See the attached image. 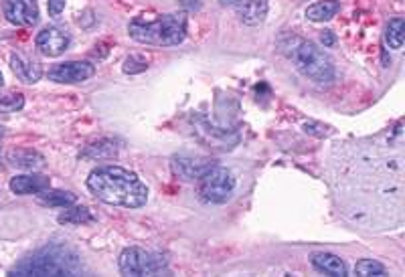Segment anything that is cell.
Instances as JSON below:
<instances>
[{
	"instance_id": "obj_1",
	"label": "cell",
	"mask_w": 405,
	"mask_h": 277,
	"mask_svg": "<svg viewBox=\"0 0 405 277\" xmlns=\"http://www.w3.org/2000/svg\"><path fill=\"white\" fill-rule=\"evenodd\" d=\"M327 174L339 215L353 227L387 231L404 225L402 126L385 140L336 144Z\"/></svg>"
},
{
	"instance_id": "obj_2",
	"label": "cell",
	"mask_w": 405,
	"mask_h": 277,
	"mask_svg": "<svg viewBox=\"0 0 405 277\" xmlns=\"http://www.w3.org/2000/svg\"><path fill=\"white\" fill-rule=\"evenodd\" d=\"M87 188L112 207L140 209L148 200L146 184L122 166H97L87 177Z\"/></svg>"
},
{
	"instance_id": "obj_3",
	"label": "cell",
	"mask_w": 405,
	"mask_h": 277,
	"mask_svg": "<svg viewBox=\"0 0 405 277\" xmlns=\"http://www.w3.org/2000/svg\"><path fill=\"white\" fill-rule=\"evenodd\" d=\"M79 274H83L81 257L65 245H47L10 269V276H79Z\"/></svg>"
},
{
	"instance_id": "obj_4",
	"label": "cell",
	"mask_w": 405,
	"mask_h": 277,
	"mask_svg": "<svg viewBox=\"0 0 405 277\" xmlns=\"http://www.w3.org/2000/svg\"><path fill=\"white\" fill-rule=\"evenodd\" d=\"M278 47L304 77L316 81V83H330L334 80L332 59L314 43L300 39L296 35H284L278 43Z\"/></svg>"
},
{
	"instance_id": "obj_5",
	"label": "cell",
	"mask_w": 405,
	"mask_h": 277,
	"mask_svg": "<svg viewBox=\"0 0 405 277\" xmlns=\"http://www.w3.org/2000/svg\"><path fill=\"white\" fill-rule=\"evenodd\" d=\"M128 33L144 45L173 47L187 37V19L185 15H162L156 20L134 19L128 24Z\"/></svg>"
},
{
	"instance_id": "obj_6",
	"label": "cell",
	"mask_w": 405,
	"mask_h": 277,
	"mask_svg": "<svg viewBox=\"0 0 405 277\" xmlns=\"http://www.w3.org/2000/svg\"><path fill=\"white\" fill-rule=\"evenodd\" d=\"M197 190H199L201 200H205L209 204L227 202L235 190V179H233L232 170L215 164L211 170H207L201 179L197 180Z\"/></svg>"
},
{
	"instance_id": "obj_7",
	"label": "cell",
	"mask_w": 405,
	"mask_h": 277,
	"mask_svg": "<svg viewBox=\"0 0 405 277\" xmlns=\"http://www.w3.org/2000/svg\"><path fill=\"white\" fill-rule=\"evenodd\" d=\"M120 271L124 276H156L166 267V259L138 247H128L120 255Z\"/></svg>"
},
{
	"instance_id": "obj_8",
	"label": "cell",
	"mask_w": 405,
	"mask_h": 277,
	"mask_svg": "<svg viewBox=\"0 0 405 277\" xmlns=\"http://www.w3.org/2000/svg\"><path fill=\"white\" fill-rule=\"evenodd\" d=\"M96 67L90 61H67L49 69V80L55 83H81L94 77Z\"/></svg>"
},
{
	"instance_id": "obj_9",
	"label": "cell",
	"mask_w": 405,
	"mask_h": 277,
	"mask_svg": "<svg viewBox=\"0 0 405 277\" xmlns=\"http://www.w3.org/2000/svg\"><path fill=\"white\" fill-rule=\"evenodd\" d=\"M4 17L19 27H31L39 20L37 0H4Z\"/></svg>"
},
{
	"instance_id": "obj_10",
	"label": "cell",
	"mask_w": 405,
	"mask_h": 277,
	"mask_svg": "<svg viewBox=\"0 0 405 277\" xmlns=\"http://www.w3.org/2000/svg\"><path fill=\"white\" fill-rule=\"evenodd\" d=\"M37 49L45 57H59L69 47V35L59 27H45L37 35Z\"/></svg>"
},
{
	"instance_id": "obj_11",
	"label": "cell",
	"mask_w": 405,
	"mask_h": 277,
	"mask_svg": "<svg viewBox=\"0 0 405 277\" xmlns=\"http://www.w3.org/2000/svg\"><path fill=\"white\" fill-rule=\"evenodd\" d=\"M215 166L213 158H201V156H174L173 172L180 180H199L207 170Z\"/></svg>"
},
{
	"instance_id": "obj_12",
	"label": "cell",
	"mask_w": 405,
	"mask_h": 277,
	"mask_svg": "<svg viewBox=\"0 0 405 277\" xmlns=\"http://www.w3.org/2000/svg\"><path fill=\"white\" fill-rule=\"evenodd\" d=\"M223 6H232L246 24H260L268 15L266 0H221Z\"/></svg>"
},
{
	"instance_id": "obj_13",
	"label": "cell",
	"mask_w": 405,
	"mask_h": 277,
	"mask_svg": "<svg viewBox=\"0 0 405 277\" xmlns=\"http://www.w3.org/2000/svg\"><path fill=\"white\" fill-rule=\"evenodd\" d=\"M10 69L22 83H37L43 77V67L35 57L15 51L10 55Z\"/></svg>"
},
{
	"instance_id": "obj_14",
	"label": "cell",
	"mask_w": 405,
	"mask_h": 277,
	"mask_svg": "<svg viewBox=\"0 0 405 277\" xmlns=\"http://www.w3.org/2000/svg\"><path fill=\"white\" fill-rule=\"evenodd\" d=\"M49 186L51 182L43 174H20V177L10 179V190L15 195H39Z\"/></svg>"
},
{
	"instance_id": "obj_15",
	"label": "cell",
	"mask_w": 405,
	"mask_h": 277,
	"mask_svg": "<svg viewBox=\"0 0 405 277\" xmlns=\"http://www.w3.org/2000/svg\"><path fill=\"white\" fill-rule=\"evenodd\" d=\"M312 265H314L320 274H327V276H347V263L341 257L332 255V253H314V255H312Z\"/></svg>"
},
{
	"instance_id": "obj_16",
	"label": "cell",
	"mask_w": 405,
	"mask_h": 277,
	"mask_svg": "<svg viewBox=\"0 0 405 277\" xmlns=\"http://www.w3.org/2000/svg\"><path fill=\"white\" fill-rule=\"evenodd\" d=\"M10 162L22 170H39L45 166V158L35 150H15L10 152Z\"/></svg>"
},
{
	"instance_id": "obj_17",
	"label": "cell",
	"mask_w": 405,
	"mask_h": 277,
	"mask_svg": "<svg viewBox=\"0 0 405 277\" xmlns=\"http://www.w3.org/2000/svg\"><path fill=\"white\" fill-rule=\"evenodd\" d=\"M118 154V146L116 142L112 140H99V142H94L92 146H87L81 156L90 160H106V158H114Z\"/></svg>"
},
{
	"instance_id": "obj_18",
	"label": "cell",
	"mask_w": 405,
	"mask_h": 277,
	"mask_svg": "<svg viewBox=\"0 0 405 277\" xmlns=\"http://www.w3.org/2000/svg\"><path fill=\"white\" fill-rule=\"evenodd\" d=\"M341 10V4L336 0H325V2H316L308 6L306 10V19L314 20V22H322V20H330L336 13Z\"/></svg>"
},
{
	"instance_id": "obj_19",
	"label": "cell",
	"mask_w": 405,
	"mask_h": 277,
	"mask_svg": "<svg viewBox=\"0 0 405 277\" xmlns=\"http://www.w3.org/2000/svg\"><path fill=\"white\" fill-rule=\"evenodd\" d=\"M78 197L73 193H67V190H43L39 193V202L41 204H47V207H71L76 204Z\"/></svg>"
},
{
	"instance_id": "obj_20",
	"label": "cell",
	"mask_w": 405,
	"mask_h": 277,
	"mask_svg": "<svg viewBox=\"0 0 405 277\" xmlns=\"http://www.w3.org/2000/svg\"><path fill=\"white\" fill-rule=\"evenodd\" d=\"M405 39V20L402 17L391 19L387 22L385 29V40L391 49H402Z\"/></svg>"
},
{
	"instance_id": "obj_21",
	"label": "cell",
	"mask_w": 405,
	"mask_h": 277,
	"mask_svg": "<svg viewBox=\"0 0 405 277\" xmlns=\"http://www.w3.org/2000/svg\"><path fill=\"white\" fill-rule=\"evenodd\" d=\"M57 220L61 225H81V223L94 220V217H92L90 209H85V207H76V209L65 207V213H61Z\"/></svg>"
},
{
	"instance_id": "obj_22",
	"label": "cell",
	"mask_w": 405,
	"mask_h": 277,
	"mask_svg": "<svg viewBox=\"0 0 405 277\" xmlns=\"http://www.w3.org/2000/svg\"><path fill=\"white\" fill-rule=\"evenodd\" d=\"M355 274L361 277H381L385 276V267H383L381 263L373 261V259H361V261L355 265Z\"/></svg>"
},
{
	"instance_id": "obj_23",
	"label": "cell",
	"mask_w": 405,
	"mask_h": 277,
	"mask_svg": "<svg viewBox=\"0 0 405 277\" xmlns=\"http://www.w3.org/2000/svg\"><path fill=\"white\" fill-rule=\"evenodd\" d=\"M24 105V96L22 93H8L0 96V114H13L19 112Z\"/></svg>"
},
{
	"instance_id": "obj_24",
	"label": "cell",
	"mask_w": 405,
	"mask_h": 277,
	"mask_svg": "<svg viewBox=\"0 0 405 277\" xmlns=\"http://www.w3.org/2000/svg\"><path fill=\"white\" fill-rule=\"evenodd\" d=\"M148 69V63L142 59V57H128V59L124 61V73H130V75H134V73H142V71H146Z\"/></svg>"
},
{
	"instance_id": "obj_25",
	"label": "cell",
	"mask_w": 405,
	"mask_h": 277,
	"mask_svg": "<svg viewBox=\"0 0 405 277\" xmlns=\"http://www.w3.org/2000/svg\"><path fill=\"white\" fill-rule=\"evenodd\" d=\"M65 2L67 0H47V8H49V15L51 17H59L65 8Z\"/></svg>"
},
{
	"instance_id": "obj_26",
	"label": "cell",
	"mask_w": 405,
	"mask_h": 277,
	"mask_svg": "<svg viewBox=\"0 0 405 277\" xmlns=\"http://www.w3.org/2000/svg\"><path fill=\"white\" fill-rule=\"evenodd\" d=\"M320 39L325 43V47H332V45H334V35H332V31H325Z\"/></svg>"
},
{
	"instance_id": "obj_27",
	"label": "cell",
	"mask_w": 405,
	"mask_h": 277,
	"mask_svg": "<svg viewBox=\"0 0 405 277\" xmlns=\"http://www.w3.org/2000/svg\"><path fill=\"white\" fill-rule=\"evenodd\" d=\"M2 136H4V128L0 126V140H2Z\"/></svg>"
},
{
	"instance_id": "obj_28",
	"label": "cell",
	"mask_w": 405,
	"mask_h": 277,
	"mask_svg": "<svg viewBox=\"0 0 405 277\" xmlns=\"http://www.w3.org/2000/svg\"><path fill=\"white\" fill-rule=\"evenodd\" d=\"M2 83H4V80H2V73H0V87H2Z\"/></svg>"
}]
</instances>
